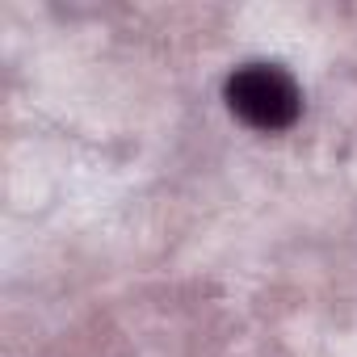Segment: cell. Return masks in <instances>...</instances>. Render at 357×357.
Returning a JSON list of instances; mask_svg holds the SVG:
<instances>
[{
  "instance_id": "1",
  "label": "cell",
  "mask_w": 357,
  "mask_h": 357,
  "mask_svg": "<svg viewBox=\"0 0 357 357\" xmlns=\"http://www.w3.org/2000/svg\"><path fill=\"white\" fill-rule=\"evenodd\" d=\"M227 105L257 130H286L298 118V89L273 63H244L227 80Z\"/></svg>"
}]
</instances>
